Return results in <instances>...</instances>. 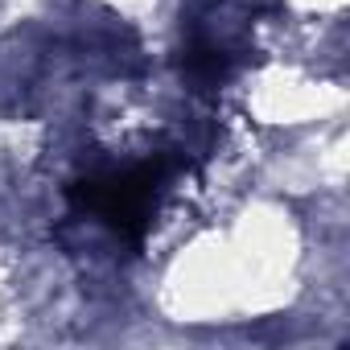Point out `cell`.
I'll return each mask as SVG.
<instances>
[{
  "label": "cell",
  "instance_id": "obj_1",
  "mask_svg": "<svg viewBox=\"0 0 350 350\" xmlns=\"http://www.w3.org/2000/svg\"><path fill=\"white\" fill-rule=\"evenodd\" d=\"M165 182H169V161L157 157V161H140V165L120 169V173H95V178L75 182L70 202L83 215L107 223L116 235L140 243L152 215H157Z\"/></svg>",
  "mask_w": 350,
  "mask_h": 350
},
{
  "label": "cell",
  "instance_id": "obj_2",
  "mask_svg": "<svg viewBox=\"0 0 350 350\" xmlns=\"http://www.w3.org/2000/svg\"><path fill=\"white\" fill-rule=\"evenodd\" d=\"M186 75L198 83V87H215L227 79V54L215 50V46H194L190 58H186Z\"/></svg>",
  "mask_w": 350,
  "mask_h": 350
}]
</instances>
